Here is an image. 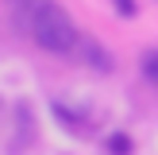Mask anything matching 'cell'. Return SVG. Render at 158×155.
I'll return each instance as SVG.
<instances>
[{
  "instance_id": "obj_1",
  "label": "cell",
  "mask_w": 158,
  "mask_h": 155,
  "mask_svg": "<svg viewBox=\"0 0 158 155\" xmlns=\"http://www.w3.org/2000/svg\"><path fill=\"white\" fill-rule=\"evenodd\" d=\"M31 39H35L46 54H73L77 43H81L69 12L62 4H54V0H43V4L31 12Z\"/></svg>"
},
{
  "instance_id": "obj_2",
  "label": "cell",
  "mask_w": 158,
  "mask_h": 155,
  "mask_svg": "<svg viewBox=\"0 0 158 155\" xmlns=\"http://www.w3.org/2000/svg\"><path fill=\"white\" fill-rule=\"evenodd\" d=\"M77 58H81L89 70H97V74H112L116 70V58L104 51V43H97V39H81V43H77Z\"/></svg>"
},
{
  "instance_id": "obj_3",
  "label": "cell",
  "mask_w": 158,
  "mask_h": 155,
  "mask_svg": "<svg viewBox=\"0 0 158 155\" xmlns=\"http://www.w3.org/2000/svg\"><path fill=\"white\" fill-rule=\"evenodd\" d=\"M139 74H143L151 85H158V46H151V51L139 54Z\"/></svg>"
},
{
  "instance_id": "obj_4",
  "label": "cell",
  "mask_w": 158,
  "mask_h": 155,
  "mask_svg": "<svg viewBox=\"0 0 158 155\" xmlns=\"http://www.w3.org/2000/svg\"><path fill=\"white\" fill-rule=\"evenodd\" d=\"M108 151L112 155H127L131 151V136L127 132H112V136H108Z\"/></svg>"
},
{
  "instance_id": "obj_5",
  "label": "cell",
  "mask_w": 158,
  "mask_h": 155,
  "mask_svg": "<svg viewBox=\"0 0 158 155\" xmlns=\"http://www.w3.org/2000/svg\"><path fill=\"white\" fill-rule=\"evenodd\" d=\"M116 16H123V20H135L139 16V0H112Z\"/></svg>"
}]
</instances>
